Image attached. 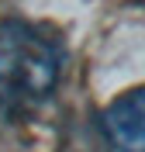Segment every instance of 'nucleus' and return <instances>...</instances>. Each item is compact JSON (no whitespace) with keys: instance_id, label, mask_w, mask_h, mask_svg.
<instances>
[{"instance_id":"f257e3e1","label":"nucleus","mask_w":145,"mask_h":152,"mask_svg":"<svg viewBox=\"0 0 145 152\" xmlns=\"http://www.w3.org/2000/svg\"><path fill=\"white\" fill-rule=\"evenodd\" d=\"M66 69V48L45 24L24 18L0 21V111L24 114L55 94Z\"/></svg>"},{"instance_id":"f03ea898","label":"nucleus","mask_w":145,"mask_h":152,"mask_svg":"<svg viewBox=\"0 0 145 152\" xmlns=\"http://www.w3.org/2000/svg\"><path fill=\"white\" fill-rule=\"evenodd\" d=\"M145 90L131 86L128 94L104 107L100 114V135L111 152H145Z\"/></svg>"}]
</instances>
